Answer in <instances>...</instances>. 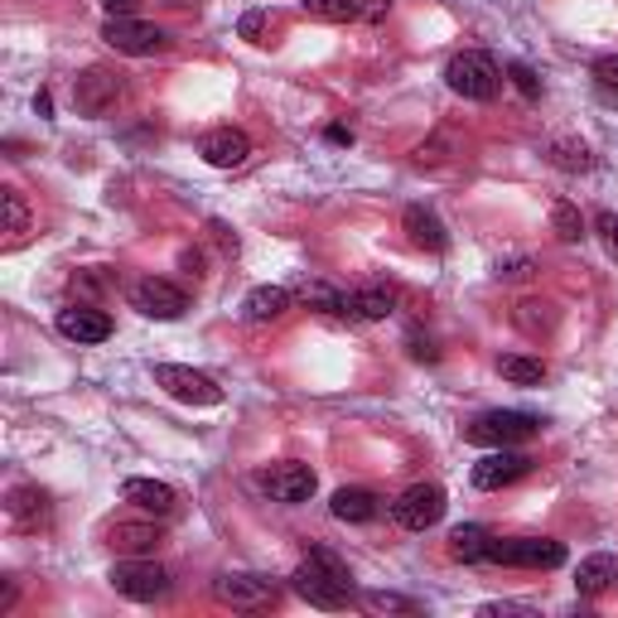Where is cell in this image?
<instances>
[{
    "mask_svg": "<svg viewBox=\"0 0 618 618\" xmlns=\"http://www.w3.org/2000/svg\"><path fill=\"white\" fill-rule=\"evenodd\" d=\"M291 589H295L300 599H310L314 609H348V599H353V575H348V565L338 561L328 546H314L310 556L295 565Z\"/></svg>",
    "mask_w": 618,
    "mask_h": 618,
    "instance_id": "1",
    "label": "cell"
},
{
    "mask_svg": "<svg viewBox=\"0 0 618 618\" xmlns=\"http://www.w3.org/2000/svg\"><path fill=\"white\" fill-rule=\"evenodd\" d=\"M444 83L450 92L469 102H493L497 87H503V73H497V63L489 54H479V49H469V54H454L450 69H444Z\"/></svg>",
    "mask_w": 618,
    "mask_h": 618,
    "instance_id": "2",
    "label": "cell"
},
{
    "mask_svg": "<svg viewBox=\"0 0 618 618\" xmlns=\"http://www.w3.org/2000/svg\"><path fill=\"white\" fill-rule=\"evenodd\" d=\"M493 565H512V570H556L565 565V546L551 542V536H517V542H497L489 551Z\"/></svg>",
    "mask_w": 618,
    "mask_h": 618,
    "instance_id": "3",
    "label": "cell"
},
{
    "mask_svg": "<svg viewBox=\"0 0 618 618\" xmlns=\"http://www.w3.org/2000/svg\"><path fill=\"white\" fill-rule=\"evenodd\" d=\"M542 430V420L527 416V411H489L479 416L473 426L464 430L469 444H489V450H503V444H522Z\"/></svg>",
    "mask_w": 618,
    "mask_h": 618,
    "instance_id": "4",
    "label": "cell"
},
{
    "mask_svg": "<svg viewBox=\"0 0 618 618\" xmlns=\"http://www.w3.org/2000/svg\"><path fill=\"white\" fill-rule=\"evenodd\" d=\"M155 387H165L169 397L184 406H218L222 401V387L213 377L193 373V367H179V363H155Z\"/></svg>",
    "mask_w": 618,
    "mask_h": 618,
    "instance_id": "5",
    "label": "cell"
},
{
    "mask_svg": "<svg viewBox=\"0 0 618 618\" xmlns=\"http://www.w3.org/2000/svg\"><path fill=\"white\" fill-rule=\"evenodd\" d=\"M107 580H112L116 595H126V599H136V604H150V599H160L165 589H169L165 565H155V561H146V556L112 565V575H107Z\"/></svg>",
    "mask_w": 618,
    "mask_h": 618,
    "instance_id": "6",
    "label": "cell"
},
{
    "mask_svg": "<svg viewBox=\"0 0 618 618\" xmlns=\"http://www.w3.org/2000/svg\"><path fill=\"white\" fill-rule=\"evenodd\" d=\"M391 517H397L406 532H430L444 517V489L440 483H411V489L391 503Z\"/></svg>",
    "mask_w": 618,
    "mask_h": 618,
    "instance_id": "7",
    "label": "cell"
},
{
    "mask_svg": "<svg viewBox=\"0 0 618 618\" xmlns=\"http://www.w3.org/2000/svg\"><path fill=\"white\" fill-rule=\"evenodd\" d=\"M532 473V459L527 454H517L512 444H503V450H493V454H483L479 464H473V489H483V493H493V489H507V483H517V479H527Z\"/></svg>",
    "mask_w": 618,
    "mask_h": 618,
    "instance_id": "8",
    "label": "cell"
},
{
    "mask_svg": "<svg viewBox=\"0 0 618 618\" xmlns=\"http://www.w3.org/2000/svg\"><path fill=\"white\" fill-rule=\"evenodd\" d=\"M102 39L116 49V54H130V59H146V54H160V49L169 44L165 30H155V24L146 20H107V30H102Z\"/></svg>",
    "mask_w": 618,
    "mask_h": 618,
    "instance_id": "9",
    "label": "cell"
},
{
    "mask_svg": "<svg viewBox=\"0 0 618 618\" xmlns=\"http://www.w3.org/2000/svg\"><path fill=\"white\" fill-rule=\"evenodd\" d=\"M130 305L140 314H150V320H179V314L189 310V295H184L179 285L160 281V275H146V281H136V291H130Z\"/></svg>",
    "mask_w": 618,
    "mask_h": 618,
    "instance_id": "10",
    "label": "cell"
},
{
    "mask_svg": "<svg viewBox=\"0 0 618 618\" xmlns=\"http://www.w3.org/2000/svg\"><path fill=\"white\" fill-rule=\"evenodd\" d=\"M213 599L232 604V609H271L275 585L266 575H222V580H213Z\"/></svg>",
    "mask_w": 618,
    "mask_h": 618,
    "instance_id": "11",
    "label": "cell"
},
{
    "mask_svg": "<svg viewBox=\"0 0 618 618\" xmlns=\"http://www.w3.org/2000/svg\"><path fill=\"white\" fill-rule=\"evenodd\" d=\"M116 97H122V77L107 73V69H87L73 83V102H77L83 116H107L116 107Z\"/></svg>",
    "mask_w": 618,
    "mask_h": 618,
    "instance_id": "12",
    "label": "cell"
},
{
    "mask_svg": "<svg viewBox=\"0 0 618 618\" xmlns=\"http://www.w3.org/2000/svg\"><path fill=\"white\" fill-rule=\"evenodd\" d=\"M261 489H266L275 503H310L314 473H310V464H275L261 473Z\"/></svg>",
    "mask_w": 618,
    "mask_h": 618,
    "instance_id": "13",
    "label": "cell"
},
{
    "mask_svg": "<svg viewBox=\"0 0 618 618\" xmlns=\"http://www.w3.org/2000/svg\"><path fill=\"white\" fill-rule=\"evenodd\" d=\"M59 334L73 338V344H107L112 320L92 305H69V310H59Z\"/></svg>",
    "mask_w": 618,
    "mask_h": 618,
    "instance_id": "14",
    "label": "cell"
},
{
    "mask_svg": "<svg viewBox=\"0 0 618 618\" xmlns=\"http://www.w3.org/2000/svg\"><path fill=\"white\" fill-rule=\"evenodd\" d=\"M199 155L213 169H237V165H247V155H252V140L242 136V130H232V126H222L213 130V136H203V146Z\"/></svg>",
    "mask_w": 618,
    "mask_h": 618,
    "instance_id": "15",
    "label": "cell"
},
{
    "mask_svg": "<svg viewBox=\"0 0 618 618\" xmlns=\"http://www.w3.org/2000/svg\"><path fill=\"white\" fill-rule=\"evenodd\" d=\"M391 305H397V295L383 291V285H367V291H348L344 305H338V314L353 324H373V320H387Z\"/></svg>",
    "mask_w": 618,
    "mask_h": 618,
    "instance_id": "16",
    "label": "cell"
},
{
    "mask_svg": "<svg viewBox=\"0 0 618 618\" xmlns=\"http://www.w3.org/2000/svg\"><path fill=\"white\" fill-rule=\"evenodd\" d=\"M122 497H126V503H136L140 512H155V517H169L175 503H179V493L169 489V483H155V479H126Z\"/></svg>",
    "mask_w": 618,
    "mask_h": 618,
    "instance_id": "17",
    "label": "cell"
},
{
    "mask_svg": "<svg viewBox=\"0 0 618 618\" xmlns=\"http://www.w3.org/2000/svg\"><path fill=\"white\" fill-rule=\"evenodd\" d=\"M406 232H411V242L416 247H426V252H444V247H450V232H444V222L430 213V208H406Z\"/></svg>",
    "mask_w": 618,
    "mask_h": 618,
    "instance_id": "18",
    "label": "cell"
},
{
    "mask_svg": "<svg viewBox=\"0 0 618 618\" xmlns=\"http://www.w3.org/2000/svg\"><path fill=\"white\" fill-rule=\"evenodd\" d=\"M328 507H334L338 522H353V527H363V522H373L377 512H383V503H377L373 489H338Z\"/></svg>",
    "mask_w": 618,
    "mask_h": 618,
    "instance_id": "19",
    "label": "cell"
},
{
    "mask_svg": "<svg viewBox=\"0 0 618 618\" xmlns=\"http://www.w3.org/2000/svg\"><path fill=\"white\" fill-rule=\"evenodd\" d=\"M285 310H291V291H285V285H256V291L242 300V314L252 324H271V320H281Z\"/></svg>",
    "mask_w": 618,
    "mask_h": 618,
    "instance_id": "20",
    "label": "cell"
},
{
    "mask_svg": "<svg viewBox=\"0 0 618 618\" xmlns=\"http://www.w3.org/2000/svg\"><path fill=\"white\" fill-rule=\"evenodd\" d=\"M489 551H493V532L489 527H454L450 532V556L454 561H464V565H483L489 561Z\"/></svg>",
    "mask_w": 618,
    "mask_h": 618,
    "instance_id": "21",
    "label": "cell"
},
{
    "mask_svg": "<svg viewBox=\"0 0 618 618\" xmlns=\"http://www.w3.org/2000/svg\"><path fill=\"white\" fill-rule=\"evenodd\" d=\"M107 536L116 551H130V556H150V551L160 546V527H155V522H116Z\"/></svg>",
    "mask_w": 618,
    "mask_h": 618,
    "instance_id": "22",
    "label": "cell"
},
{
    "mask_svg": "<svg viewBox=\"0 0 618 618\" xmlns=\"http://www.w3.org/2000/svg\"><path fill=\"white\" fill-rule=\"evenodd\" d=\"M618 580V561L614 556H589L580 561V570H575V589L589 599V595H604Z\"/></svg>",
    "mask_w": 618,
    "mask_h": 618,
    "instance_id": "23",
    "label": "cell"
},
{
    "mask_svg": "<svg viewBox=\"0 0 618 618\" xmlns=\"http://www.w3.org/2000/svg\"><path fill=\"white\" fill-rule=\"evenodd\" d=\"M497 373H503L512 387H542L546 383V363L542 358H522V353L497 358Z\"/></svg>",
    "mask_w": 618,
    "mask_h": 618,
    "instance_id": "24",
    "label": "cell"
},
{
    "mask_svg": "<svg viewBox=\"0 0 618 618\" xmlns=\"http://www.w3.org/2000/svg\"><path fill=\"white\" fill-rule=\"evenodd\" d=\"M49 497L39 493V489H15L10 493V512H15V522H24V527H34V522H44V507Z\"/></svg>",
    "mask_w": 618,
    "mask_h": 618,
    "instance_id": "25",
    "label": "cell"
},
{
    "mask_svg": "<svg viewBox=\"0 0 618 618\" xmlns=\"http://www.w3.org/2000/svg\"><path fill=\"white\" fill-rule=\"evenodd\" d=\"M305 15L344 24V20H353V15H358V0H305Z\"/></svg>",
    "mask_w": 618,
    "mask_h": 618,
    "instance_id": "26",
    "label": "cell"
},
{
    "mask_svg": "<svg viewBox=\"0 0 618 618\" xmlns=\"http://www.w3.org/2000/svg\"><path fill=\"white\" fill-rule=\"evenodd\" d=\"M0 203H6V232H10V242H20V232H30V208H24V199H20L15 189L0 193Z\"/></svg>",
    "mask_w": 618,
    "mask_h": 618,
    "instance_id": "27",
    "label": "cell"
},
{
    "mask_svg": "<svg viewBox=\"0 0 618 618\" xmlns=\"http://www.w3.org/2000/svg\"><path fill=\"white\" fill-rule=\"evenodd\" d=\"M551 228H556L561 242H580V237H585V218L575 213L570 203H556V208H551Z\"/></svg>",
    "mask_w": 618,
    "mask_h": 618,
    "instance_id": "28",
    "label": "cell"
},
{
    "mask_svg": "<svg viewBox=\"0 0 618 618\" xmlns=\"http://www.w3.org/2000/svg\"><path fill=\"white\" fill-rule=\"evenodd\" d=\"M363 609H373V614H416V599H401V595H363Z\"/></svg>",
    "mask_w": 618,
    "mask_h": 618,
    "instance_id": "29",
    "label": "cell"
},
{
    "mask_svg": "<svg viewBox=\"0 0 618 618\" xmlns=\"http://www.w3.org/2000/svg\"><path fill=\"white\" fill-rule=\"evenodd\" d=\"M305 300L314 310H324V314H338V305H344V295L334 291V285H324V281H314V285H305Z\"/></svg>",
    "mask_w": 618,
    "mask_h": 618,
    "instance_id": "30",
    "label": "cell"
},
{
    "mask_svg": "<svg viewBox=\"0 0 618 618\" xmlns=\"http://www.w3.org/2000/svg\"><path fill=\"white\" fill-rule=\"evenodd\" d=\"M507 77H512V83H517V92H522V97H527V102H536V97H542V83H536V73L527 69V63H512V69H507Z\"/></svg>",
    "mask_w": 618,
    "mask_h": 618,
    "instance_id": "31",
    "label": "cell"
},
{
    "mask_svg": "<svg viewBox=\"0 0 618 618\" xmlns=\"http://www.w3.org/2000/svg\"><path fill=\"white\" fill-rule=\"evenodd\" d=\"M595 83H599V92L618 97V54H609V59H599V63H595Z\"/></svg>",
    "mask_w": 618,
    "mask_h": 618,
    "instance_id": "32",
    "label": "cell"
},
{
    "mask_svg": "<svg viewBox=\"0 0 618 618\" xmlns=\"http://www.w3.org/2000/svg\"><path fill=\"white\" fill-rule=\"evenodd\" d=\"M595 228H599L604 252H609V256L618 261V213H599V218H595Z\"/></svg>",
    "mask_w": 618,
    "mask_h": 618,
    "instance_id": "33",
    "label": "cell"
},
{
    "mask_svg": "<svg viewBox=\"0 0 618 618\" xmlns=\"http://www.w3.org/2000/svg\"><path fill=\"white\" fill-rule=\"evenodd\" d=\"M556 165H565V169H589V150L580 146H556Z\"/></svg>",
    "mask_w": 618,
    "mask_h": 618,
    "instance_id": "34",
    "label": "cell"
},
{
    "mask_svg": "<svg viewBox=\"0 0 618 618\" xmlns=\"http://www.w3.org/2000/svg\"><path fill=\"white\" fill-rule=\"evenodd\" d=\"M102 10H107L112 20H130V10H136V0H102Z\"/></svg>",
    "mask_w": 618,
    "mask_h": 618,
    "instance_id": "35",
    "label": "cell"
},
{
    "mask_svg": "<svg viewBox=\"0 0 618 618\" xmlns=\"http://www.w3.org/2000/svg\"><path fill=\"white\" fill-rule=\"evenodd\" d=\"M261 30H266V20L261 15H242V39H256Z\"/></svg>",
    "mask_w": 618,
    "mask_h": 618,
    "instance_id": "36",
    "label": "cell"
},
{
    "mask_svg": "<svg viewBox=\"0 0 618 618\" xmlns=\"http://www.w3.org/2000/svg\"><path fill=\"white\" fill-rule=\"evenodd\" d=\"M328 140H334V146H348L353 130H348V126H328Z\"/></svg>",
    "mask_w": 618,
    "mask_h": 618,
    "instance_id": "37",
    "label": "cell"
},
{
    "mask_svg": "<svg viewBox=\"0 0 618 618\" xmlns=\"http://www.w3.org/2000/svg\"><path fill=\"white\" fill-rule=\"evenodd\" d=\"M34 112H39V116H49V112H54V102H49V92H39V97H34Z\"/></svg>",
    "mask_w": 618,
    "mask_h": 618,
    "instance_id": "38",
    "label": "cell"
},
{
    "mask_svg": "<svg viewBox=\"0 0 618 618\" xmlns=\"http://www.w3.org/2000/svg\"><path fill=\"white\" fill-rule=\"evenodd\" d=\"M363 6H367V10H373V15H377V10H387L391 0H363Z\"/></svg>",
    "mask_w": 618,
    "mask_h": 618,
    "instance_id": "39",
    "label": "cell"
}]
</instances>
